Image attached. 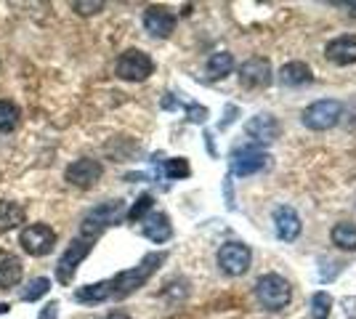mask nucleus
Masks as SVG:
<instances>
[{"mask_svg":"<svg viewBox=\"0 0 356 319\" xmlns=\"http://www.w3.org/2000/svg\"><path fill=\"white\" fill-rule=\"evenodd\" d=\"M165 259H168V253H149V256L141 259L138 266L125 269V272H118L112 279H109V285H112V298H118L120 301V298L134 295L136 290H141L149 282V277L163 266Z\"/></svg>","mask_w":356,"mask_h":319,"instance_id":"1","label":"nucleus"},{"mask_svg":"<svg viewBox=\"0 0 356 319\" xmlns=\"http://www.w3.org/2000/svg\"><path fill=\"white\" fill-rule=\"evenodd\" d=\"M122 215H125V202L122 199H109V202H102V205L90 208L86 213V218H83V224H80V237H86V240L93 243L106 227L118 224Z\"/></svg>","mask_w":356,"mask_h":319,"instance_id":"2","label":"nucleus"},{"mask_svg":"<svg viewBox=\"0 0 356 319\" xmlns=\"http://www.w3.org/2000/svg\"><path fill=\"white\" fill-rule=\"evenodd\" d=\"M255 298L268 311H282L284 306L293 301V288H290V282L284 277H280V274L274 272L264 274L255 282Z\"/></svg>","mask_w":356,"mask_h":319,"instance_id":"3","label":"nucleus"},{"mask_svg":"<svg viewBox=\"0 0 356 319\" xmlns=\"http://www.w3.org/2000/svg\"><path fill=\"white\" fill-rule=\"evenodd\" d=\"M152 72H154V61H152L149 54L138 51V48L122 51L118 64H115V75L120 80H128V83H144Z\"/></svg>","mask_w":356,"mask_h":319,"instance_id":"4","label":"nucleus"},{"mask_svg":"<svg viewBox=\"0 0 356 319\" xmlns=\"http://www.w3.org/2000/svg\"><path fill=\"white\" fill-rule=\"evenodd\" d=\"M303 125L312 131H330L335 128L343 117V104L338 99H319L312 106L303 109Z\"/></svg>","mask_w":356,"mask_h":319,"instance_id":"5","label":"nucleus"},{"mask_svg":"<svg viewBox=\"0 0 356 319\" xmlns=\"http://www.w3.org/2000/svg\"><path fill=\"white\" fill-rule=\"evenodd\" d=\"M19 245L24 247V253H30L35 259H43L56 247V231L48 224H30V227L22 229Z\"/></svg>","mask_w":356,"mask_h":319,"instance_id":"6","label":"nucleus"},{"mask_svg":"<svg viewBox=\"0 0 356 319\" xmlns=\"http://www.w3.org/2000/svg\"><path fill=\"white\" fill-rule=\"evenodd\" d=\"M90 250H93V243H90V240H86V237H74L72 243L64 247L59 263H56V279H59L61 285L72 282L77 266L88 259Z\"/></svg>","mask_w":356,"mask_h":319,"instance_id":"7","label":"nucleus"},{"mask_svg":"<svg viewBox=\"0 0 356 319\" xmlns=\"http://www.w3.org/2000/svg\"><path fill=\"white\" fill-rule=\"evenodd\" d=\"M216 261H218V269H221L223 274H229V277H242V274L250 269L252 253L245 243H226V245H221Z\"/></svg>","mask_w":356,"mask_h":319,"instance_id":"8","label":"nucleus"},{"mask_svg":"<svg viewBox=\"0 0 356 319\" xmlns=\"http://www.w3.org/2000/svg\"><path fill=\"white\" fill-rule=\"evenodd\" d=\"M102 173H104V165H102L99 160H93V157H80V160H74V163L67 165L64 179L72 183V186L90 189V186H96V183H99Z\"/></svg>","mask_w":356,"mask_h":319,"instance_id":"9","label":"nucleus"},{"mask_svg":"<svg viewBox=\"0 0 356 319\" xmlns=\"http://www.w3.org/2000/svg\"><path fill=\"white\" fill-rule=\"evenodd\" d=\"M271 61L264 56H252L239 67V83L245 88H268L271 85Z\"/></svg>","mask_w":356,"mask_h":319,"instance_id":"10","label":"nucleus"},{"mask_svg":"<svg viewBox=\"0 0 356 319\" xmlns=\"http://www.w3.org/2000/svg\"><path fill=\"white\" fill-rule=\"evenodd\" d=\"M144 30L152 38H170L176 30V14L165 6H149L144 11Z\"/></svg>","mask_w":356,"mask_h":319,"instance_id":"11","label":"nucleus"},{"mask_svg":"<svg viewBox=\"0 0 356 319\" xmlns=\"http://www.w3.org/2000/svg\"><path fill=\"white\" fill-rule=\"evenodd\" d=\"M268 165V154H264L255 147H245L232 154V173L234 176H252L258 170H264Z\"/></svg>","mask_w":356,"mask_h":319,"instance_id":"12","label":"nucleus"},{"mask_svg":"<svg viewBox=\"0 0 356 319\" xmlns=\"http://www.w3.org/2000/svg\"><path fill=\"white\" fill-rule=\"evenodd\" d=\"M325 56L338 67L356 64V35H341L325 46Z\"/></svg>","mask_w":356,"mask_h":319,"instance_id":"13","label":"nucleus"},{"mask_svg":"<svg viewBox=\"0 0 356 319\" xmlns=\"http://www.w3.org/2000/svg\"><path fill=\"white\" fill-rule=\"evenodd\" d=\"M274 229H277V237L284 240V243H293L298 240V234H300V218H298V213L290 208V205H280L277 211H274Z\"/></svg>","mask_w":356,"mask_h":319,"instance_id":"14","label":"nucleus"},{"mask_svg":"<svg viewBox=\"0 0 356 319\" xmlns=\"http://www.w3.org/2000/svg\"><path fill=\"white\" fill-rule=\"evenodd\" d=\"M245 133L255 141V144H268L280 136V122L274 120L271 115H255L248 125H245Z\"/></svg>","mask_w":356,"mask_h":319,"instance_id":"15","label":"nucleus"},{"mask_svg":"<svg viewBox=\"0 0 356 319\" xmlns=\"http://www.w3.org/2000/svg\"><path fill=\"white\" fill-rule=\"evenodd\" d=\"M144 237L152 240V243L163 245L168 243L170 237H173V227H170V218L165 215V213H149L147 218H144Z\"/></svg>","mask_w":356,"mask_h":319,"instance_id":"16","label":"nucleus"},{"mask_svg":"<svg viewBox=\"0 0 356 319\" xmlns=\"http://www.w3.org/2000/svg\"><path fill=\"white\" fill-rule=\"evenodd\" d=\"M22 274H24L22 259H19V256H14V253L0 250V288H3V290L16 288V285L22 282Z\"/></svg>","mask_w":356,"mask_h":319,"instance_id":"17","label":"nucleus"},{"mask_svg":"<svg viewBox=\"0 0 356 319\" xmlns=\"http://www.w3.org/2000/svg\"><path fill=\"white\" fill-rule=\"evenodd\" d=\"M312 80H314L312 69L303 61H290V64H284L282 69H280V83L287 85V88H303Z\"/></svg>","mask_w":356,"mask_h":319,"instance_id":"18","label":"nucleus"},{"mask_svg":"<svg viewBox=\"0 0 356 319\" xmlns=\"http://www.w3.org/2000/svg\"><path fill=\"white\" fill-rule=\"evenodd\" d=\"M106 298H112V285L109 279L104 282H96V285H86L74 293V301L77 304H104Z\"/></svg>","mask_w":356,"mask_h":319,"instance_id":"19","label":"nucleus"},{"mask_svg":"<svg viewBox=\"0 0 356 319\" xmlns=\"http://www.w3.org/2000/svg\"><path fill=\"white\" fill-rule=\"evenodd\" d=\"M330 240H332V245H338L341 250L356 253V224L354 221H341V224H335L332 231H330Z\"/></svg>","mask_w":356,"mask_h":319,"instance_id":"20","label":"nucleus"},{"mask_svg":"<svg viewBox=\"0 0 356 319\" xmlns=\"http://www.w3.org/2000/svg\"><path fill=\"white\" fill-rule=\"evenodd\" d=\"M22 224H24V208L11 199H0V231H11Z\"/></svg>","mask_w":356,"mask_h":319,"instance_id":"21","label":"nucleus"},{"mask_svg":"<svg viewBox=\"0 0 356 319\" xmlns=\"http://www.w3.org/2000/svg\"><path fill=\"white\" fill-rule=\"evenodd\" d=\"M232 69H234V56H232L229 51H216V54H210L208 75L213 77V80H223L226 75H232Z\"/></svg>","mask_w":356,"mask_h":319,"instance_id":"22","label":"nucleus"},{"mask_svg":"<svg viewBox=\"0 0 356 319\" xmlns=\"http://www.w3.org/2000/svg\"><path fill=\"white\" fill-rule=\"evenodd\" d=\"M19 122H22V109L8 99H0V133L16 131Z\"/></svg>","mask_w":356,"mask_h":319,"instance_id":"23","label":"nucleus"},{"mask_svg":"<svg viewBox=\"0 0 356 319\" xmlns=\"http://www.w3.org/2000/svg\"><path fill=\"white\" fill-rule=\"evenodd\" d=\"M48 290H51V279L48 277H35V279L27 282V288L19 290V298L22 301H38V298H43Z\"/></svg>","mask_w":356,"mask_h":319,"instance_id":"24","label":"nucleus"},{"mask_svg":"<svg viewBox=\"0 0 356 319\" xmlns=\"http://www.w3.org/2000/svg\"><path fill=\"white\" fill-rule=\"evenodd\" d=\"M332 311V298L327 295L325 290L314 293L312 295V319H327Z\"/></svg>","mask_w":356,"mask_h":319,"instance_id":"25","label":"nucleus"},{"mask_svg":"<svg viewBox=\"0 0 356 319\" xmlns=\"http://www.w3.org/2000/svg\"><path fill=\"white\" fill-rule=\"evenodd\" d=\"M192 173L189 163L184 157H173V160H165V176L168 179H186Z\"/></svg>","mask_w":356,"mask_h":319,"instance_id":"26","label":"nucleus"},{"mask_svg":"<svg viewBox=\"0 0 356 319\" xmlns=\"http://www.w3.org/2000/svg\"><path fill=\"white\" fill-rule=\"evenodd\" d=\"M152 205H154V197H152V195H141V197L136 199L134 208L125 213V215H128V221H141V218L152 211Z\"/></svg>","mask_w":356,"mask_h":319,"instance_id":"27","label":"nucleus"},{"mask_svg":"<svg viewBox=\"0 0 356 319\" xmlns=\"http://www.w3.org/2000/svg\"><path fill=\"white\" fill-rule=\"evenodd\" d=\"M72 8L80 16H93L99 14V11H104V3L102 0H96V3H72Z\"/></svg>","mask_w":356,"mask_h":319,"instance_id":"28","label":"nucleus"},{"mask_svg":"<svg viewBox=\"0 0 356 319\" xmlns=\"http://www.w3.org/2000/svg\"><path fill=\"white\" fill-rule=\"evenodd\" d=\"M208 117V109L205 106H197V104H189V120L194 122H202Z\"/></svg>","mask_w":356,"mask_h":319,"instance_id":"29","label":"nucleus"},{"mask_svg":"<svg viewBox=\"0 0 356 319\" xmlns=\"http://www.w3.org/2000/svg\"><path fill=\"white\" fill-rule=\"evenodd\" d=\"M38 319H59V304L51 301L48 306H43V311L38 314Z\"/></svg>","mask_w":356,"mask_h":319,"instance_id":"30","label":"nucleus"},{"mask_svg":"<svg viewBox=\"0 0 356 319\" xmlns=\"http://www.w3.org/2000/svg\"><path fill=\"white\" fill-rule=\"evenodd\" d=\"M102 319H131V314H125V311H109V314Z\"/></svg>","mask_w":356,"mask_h":319,"instance_id":"31","label":"nucleus"},{"mask_svg":"<svg viewBox=\"0 0 356 319\" xmlns=\"http://www.w3.org/2000/svg\"><path fill=\"white\" fill-rule=\"evenodd\" d=\"M346 8H348V14L356 16V3H346Z\"/></svg>","mask_w":356,"mask_h":319,"instance_id":"32","label":"nucleus"}]
</instances>
